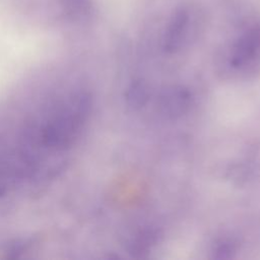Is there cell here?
Wrapping results in <instances>:
<instances>
[{"instance_id":"obj_4","label":"cell","mask_w":260,"mask_h":260,"mask_svg":"<svg viewBox=\"0 0 260 260\" xmlns=\"http://www.w3.org/2000/svg\"><path fill=\"white\" fill-rule=\"evenodd\" d=\"M148 99V91L146 85L141 81L133 82L127 89L126 101L132 109H138L145 105Z\"/></svg>"},{"instance_id":"obj_3","label":"cell","mask_w":260,"mask_h":260,"mask_svg":"<svg viewBox=\"0 0 260 260\" xmlns=\"http://www.w3.org/2000/svg\"><path fill=\"white\" fill-rule=\"evenodd\" d=\"M158 239V231L152 228L144 229L138 232L130 241L129 251L132 255H141L148 251Z\"/></svg>"},{"instance_id":"obj_5","label":"cell","mask_w":260,"mask_h":260,"mask_svg":"<svg viewBox=\"0 0 260 260\" xmlns=\"http://www.w3.org/2000/svg\"><path fill=\"white\" fill-rule=\"evenodd\" d=\"M236 246L233 241L229 239H221L215 244V247L213 249V254L215 258L218 259H225L230 258L232 254L235 252Z\"/></svg>"},{"instance_id":"obj_2","label":"cell","mask_w":260,"mask_h":260,"mask_svg":"<svg viewBox=\"0 0 260 260\" xmlns=\"http://www.w3.org/2000/svg\"><path fill=\"white\" fill-rule=\"evenodd\" d=\"M191 101L190 90L183 86H173L161 94L158 102L159 111L167 118H178L189 110Z\"/></svg>"},{"instance_id":"obj_1","label":"cell","mask_w":260,"mask_h":260,"mask_svg":"<svg viewBox=\"0 0 260 260\" xmlns=\"http://www.w3.org/2000/svg\"><path fill=\"white\" fill-rule=\"evenodd\" d=\"M260 57V25L246 27L236 39L230 54V64L235 69H245Z\"/></svg>"}]
</instances>
